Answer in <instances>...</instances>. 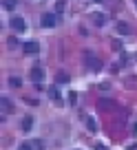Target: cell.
I'll return each instance as SVG.
<instances>
[{
    "label": "cell",
    "instance_id": "484cf974",
    "mask_svg": "<svg viewBox=\"0 0 137 150\" xmlns=\"http://www.w3.org/2000/svg\"><path fill=\"white\" fill-rule=\"evenodd\" d=\"M135 60H137V55H135Z\"/></svg>",
    "mask_w": 137,
    "mask_h": 150
},
{
    "label": "cell",
    "instance_id": "7c38bea8",
    "mask_svg": "<svg viewBox=\"0 0 137 150\" xmlns=\"http://www.w3.org/2000/svg\"><path fill=\"white\" fill-rule=\"evenodd\" d=\"M49 95H51V99H57V102H60V91H57V86L49 91Z\"/></svg>",
    "mask_w": 137,
    "mask_h": 150
},
{
    "label": "cell",
    "instance_id": "52a82bcc",
    "mask_svg": "<svg viewBox=\"0 0 137 150\" xmlns=\"http://www.w3.org/2000/svg\"><path fill=\"white\" fill-rule=\"evenodd\" d=\"M20 128H22L24 132H29V130L33 128V117H31V115H24V117H22V122H20Z\"/></svg>",
    "mask_w": 137,
    "mask_h": 150
},
{
    "label": "cell",
    "instance_id": "3957f363",
    "mask_svg": "<svg viewBox=\"0 0 137 150\" xmlns=\"http://www.w3.org/2000/svg\"><path fill=\"white\" fill-rule=\"evenodd\" d=\"M91 20H93L95 27H104V24H106V16H104V13H97V11H95V13H91Z\"/></svg>",
    "mask_w": 137,
    "mask_h": 150
},
{
    "label": "cell",
    "instance_id": "44dd1931",
    "mask_svg": "<svg viewBox=\"0 0 137 150\" xmlns=\"http://www.w3.org/2000/svg\"><path fill=\"white\" fill-rule=\"evenodd\" d=\"M95 150H109V148H106L104 144H95Z\"/></svg>",
    "mask_w": 137,
    "mask_h": 150
},
{
    "label": "cell",
    "instance_id": "e0dca14e",
    "mask_svg": "<svg viewBox=\"0 0 137 150\" xmlns=\"http://www.w3.org/2000/svg\"><path fill=\"white\" fill-rule=\"evenodd\" d=\"M99 106H102V108H111V106H113V102H109V99H102V102H99Z\"/></svg>",
    "mask_w": 137,
    "mask_h": 150
},
{
    "label": "cell",
    "instance_id": "5bb4252c",
    "mask_svg": "<svg viewBox=\"0 0 137 150\" xmlns=\"http://www.w3.org/2000/svg\"><path fill=\"white\" fill-rule=\"evenodd\" d=\"M66 7V0H57V5H55V11H62Z\"/></svg>",
    "mask_w": 137,
    "mask_h": 150
},
{
    "label": "cell",
    "instance_id": "d4e9b609",
    "mask_svg": "<svg viewBox=\"0 0 137 150\" xmlns=\"http://www.w3.org/2000/svg\"><path fill=\"white\" fill-rule=\"evenodd\" d=\"M95 2H102V0H95Z\"/></svg>",
    "mask_w": 137,
    "mask_h": 150
},
{
    "label": "cell",
    "instance_id": "ba28073f",
    "mask_svg": "<svg viewBox=\"0 0 137 150\" xmlns=\"http://www.w3.org/2000/svg\"><path fill=\"white\" fill-rule=\"evenodd\" d=\"M84 122H86V130H91V132L97 130V122H95L93 117H84Z\"/></svg>",
    "mask_w": 137,
    "mask_h": 150
},
{
    "label": "cell",
    "instance_id": "6da1fadb",
    "mask_svg": "<svg viewBox=\"0 0 137 150\" xmlns=\"http://www.w3.org/2000/svg\"><path fill=\"white\" fill-rule=\"evenodd\" d=\"M9 24H11V29H13L16 33H24V31H27V22H24L22 18H11Z\"/></svg>",
    "mask_w": 137,
    "mask_h": 150
},
{
    "label": "cell",
    "instance_id": "ac0fdd59",
    "mask_svg": "<svg viewBox=\"0 0 137 150\" xmlns=\"http://www.w3.org/2000/svg\"><path fill=\"white\" fill-rule=\"evenodd\" d=\"M113 49H115V51H122V42H119V40H115V42H113Z\"/></svg>",
    "mask_w": 137,
    "mask_h": 150
},
{
    "label": "cell",
    "instance_id": "cb8c5ba5",
    "mask_svg": "<svg viewBox=\"0 0 137 150\" xmlns=\"http://www.w3.org/2000/svg\"><path fill=\"white\" fill-rule=\"evenodd\" d=\"M133 2H135V7H137V0H133Z\"/></svg>",
    "mask_w": 137,
    "mask_h": 150
},
{
    "label": "cell",
    "instance_id": "30bf717a",
    "mask_svg": "<svg viewBox=\"0 0 137 150\" xmlns=\"http://www.w3.org/2000/svg\"><path fill=\"white\" fill-rule=\"evenodd\" d=\"M0 106H2V110H13V104H11L7 97H2V99H0Z\"/></svg>",
    "mask_w": 137,
    "mask_h": 150
},
{
    "label": "cell",
    "instance_id": "4fadbf2b",
    "mask_svg": "<svg viewBox=\"0 0 137 150\" xmlns=\"http://www.w3.org/2000/svg\"><path fill=\"white\" fill-rule=\"evenodd\" d=\"M9 84L18 88V86H22V80H20V77H11V80H9Z\"/></svg>",
    "mask_w": 137,
    "mask_h": 150
},
{
    "label": "cell",
    "instance_id": "9c48e42d",
    "mask_svg": "<svg viewBox=\"0 0 137 150\" xmlns=\"http://www.w3.org/2000/svg\"><path fill=\"white\" fill-rule=\"evenodd\" d=\"M16 5H18V0H2V7H5L7 11H13Z\"/></svg>",
    "mask_w": 137,
    "mask_h": 150
},
{
    "label": "cell",
    "instance_id": "7a4b0ae2",
    "mask_svg": "<svg viewBox=\"0 0 137 150\" xmlns=\"http://www.w3.org/2000/svg\"><path fill=\"white\" fill-rule=\"evenodd\" d=\"M31 80L35 82V84H42V80H44V71L40 69V66H33V69H31Z\"/></svg>",
    "mask_w": 137,
    "mask_h": 150
},
{
    "label": "cell",
    "instance_id": "2e32d148",
    "mask_svg": "<svg viewBox=\"0 0 137 150\" xmlns=\"http://www.w3.org/2000/svg\"><path fill=\"white\" fill-rule=\"evenodd\" d=\"M75 102H77V95H75V93H69V104H71V106H75Z\"/></svg>",
    "mask_w": 137,
    "mask_h": 150
},
{
    "label": "cell",
    "instance_id": "9a60e30c",
    "mask_svg": "<svg viewBox=\"0 0 137 150\" xmlns=\"http://www.w3.org/2000/svg\"><path fill=\"white\" fill-rule=\"evenodd\" d=\"M33 148H35V150H44V141H33Z\"/></svg>",
    "mask_w": 137,
    "mask_h": 150
},
{
    "label": "cell",
    "instance_id": "7402d4cb",
    "mask_svg": "<svg viewBox=\"0 0 137 150\" xmlns=\"http://www.w3.org/2000/svg\"><path fill=\"white\" fill-rule=\"evenodd\" d=\"M133 135L137 137V124H133Z\"/></svg>",
    "mask_w": 137,
    "mask_h": 150
},
{
    "label": "cell",
    "instance_id": "603a6c76",
    "mask_svg": "<svg viewBox=\"0 0 137 150\" xmlns=\"http://www.w3.org/2000/svg\"><path fill=\"white\" fill-rule=\"evenodd\" d=\"M128 150H137V146H135V144H131V146H128Z\"/></svg>",
    "mask_w": 137,
    "mask_h": 150
},
{
    "label": "cell",
    "instance_id": "5b68a950",
    "mask_svg": "<svg viewBox=\"0 0 137 150\" xmlns=\"http://www.w3.org/2000/svg\"><path fill=\"white\" fill-rule=\"evenodd\" d=\"M22 51H24V53H38V51H40V44L33 42V40H31V42H24V44H22Z\"/></svg>",
    "mask_w": 137,
    "mask_h": 150
},
{
    "label": "cell",
    "instance_id": "277c9868",
    "mask_svg": "<svg viewBox=\"0 0 137 150\" xmlns=\"http://www.w3.org/2000/svg\"><path fill=\"white\" fill-rule=\"evenodd\" d=\"M86 66H89V69H95V71H97L99 66H102V62H99V60H97V57H95V55H91V53H86Z\"/></svg>",
    "mask_w": 137,
    "mask_h": 150
},
{
    "label": "cell",
    "instance_id": "ffe728a7",
    "mask_svg": "<svg viewBox=\"0 0 137 150\" xmlns=\"http://www.w3.org/2000/svg\"><path fill=\"white\" fill-rule=\"evenodd\" d=\"M31 146H33V144H20L18 150H31Z\"/></svg>",
    "mask_w": 137,
    "mask_h": 150
},
{
    "label": "cell",
    "instance_id": "8992f818",
    "mask_svg": "<svg viewBox=\"0 0 137 150\" xmlns=\"http://www.w3.org/2000/svg\"><path fill=\"white\" fill-rule=\"evenodd\" d=\"M55 22H57V18H55V16H53V13H44V16H42V24H44V27H47V29L55 27Z\"/></svg>",
    "mask_w": 137,
    "mask_h": 150
},
{
    "label": "cell",
    "instance_id": "d6986e66",
    "mask_svg": "<svg viewBox=\"0 0 137 150\" xmlns=\"http://www.w3.org/2000/svg\"><path fill=\"white\" fill-rule=\"evenodd\" d=\"M57 82H69V75H66V73H60V77H57Z\"/></svg>",
    "mask_w": 137,
    "mask_h": 150
},
{
    "label": "cell",
    "instance_id": "8fae6325",
    "mask_svg": "<svg viewBox=\"0 0 137 150\" xmlns=\"http://www.w3.org/2000/svg\"><path fill=\"white\" fill-rule=\"evenodd\" d=\"M117 31L122 33V35H128V31H131V29H128L126 22H117Z\"/></svg>",
    "mask_w": 137,
    "mask_h": 150
}]
</instances>
